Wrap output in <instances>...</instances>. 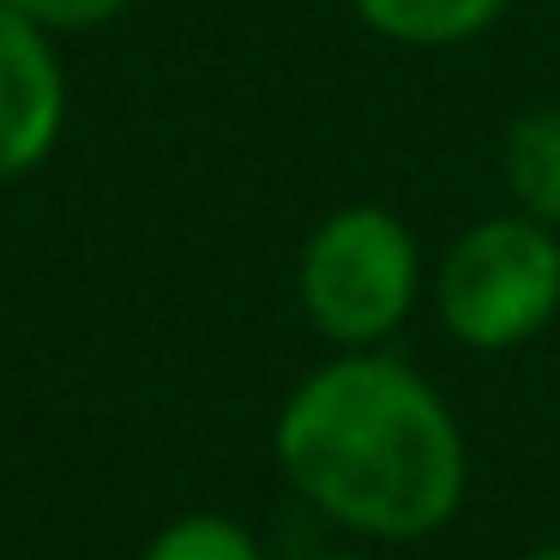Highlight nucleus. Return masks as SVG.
Wrapping results in <instances>:
<instances>
[{
	"mask_svg": "<svg viewBox=\"0 0 560 560\" xmlns=\"http://www.w3.org/2000/svg\"><path fill=\"white\" fill-rule=\"evenodd\" d=\"M500 175L524 218L560 230V109H524L500 139Z\"/></svg>",
	"mask_w": 560,
	"mask_h": 560,
	"instance_id": "423d86ee",
	"label": "nucleus"
},
{
	"mask_svg": "<svg viewBox=\"0 0 560 560\" xmlns=\"http://www.w3.org/2000/svg\"><path fill=\"white\" fill-rule=\"evenodd\" d=\"M67 133V73L55 37L0 0V182H25Z\"/></svg>",
	"mask_w": 560,
	"mask_h": 560,
	"instance_id": "20e7f679",
	"label": "nucleus"
},
{
	"mask_svg": "<svg viewBox=\"0 0 560 560\" xmlns=\"http://www.w3.org/2000/svg\"><path fill=\"white\" fill-rule=\"evenodd\" d=\"M434 314L482 355L542 338L560 314V230L524 211L464 230L434 271Z\"/></svg>",
	"mask_w": 560,
	"mask_h": 560,
	"instance_id": "7ed1b4c3",
	"label": "nucleus"
},
{
	"mask_svg": "<svg viewBox=\"0 0 560 560\" xmlns=\"http://www.w3.org/2000/svg\"><path fill=\"white\" fill-rule=\"evenodd\" d=\"M518 560H560V542H536V548H524Z\"/></svg>",
	"mask_w": 560,
	"mask_h": 560,
	"instance_id": "1a4fd4ad",
	"label": "nucleus"
},
{
	"mask_svg": "<svg viewBox=\"0 0 560 560\" xmlns=\"http://www.w3.org/2000/svg\"><path fill=\"white\" fill-rule=\"evenodd\" d=\"M307 560H368V555H350V548H331V555H307Z\"/></svg>",
	"mask_w": 560,
	"mask_h": 560,
	"instance_id": "9d476101",
	"label": "nucleus"
},
{
	"mask_svg": "<svg viewBox=\"0 0 560 560\" xmlns=\"http://www.w3.org/2000/svg\"><path fill=\"white\" fill-rule=\"evenodd\" d=\"M139 560H266V548L247 524L223 518V512H187V518L163 524Z\"/></svg>",
	"mask_w": 560,
	"mask_h": 560,
	"instance_id": "0eeeda50",
	"label": "nucleus"
},
{
	"mask_svg": "<svg viewBox=\"0 0 560 560\" xmlns=\"http://www.w3.org/2000/svg\"><path fill=\"white\" fill-rule=\"evenodd\" d=\"M374 37L404 49H458L500 25L512 0H350Z\"/></svg>",
	"mask_w": 560,
	"mask_h": 560,
	"instance_id": "39448f33",
	"label": "nucleus"
},
{
	"mask_svg": "<svg viewBox=\"0 0 560 560\" xmlns=\"http://www.w3.org/2000/svg\"><path fill=\"white\" fill-rule=\"evenodd\" d=\"M302 314L331 350H380L422 295V254L398 211L343 206L302 242L295 259Z\"/></svg>",
	"mask_w": 560,
	"mask_h": 560,
	"instance_id": "f03ea898",
	"label": "nucleus"
},
{
	"mask_svg": "<svg viewBox=\"0 0 560 560\" xmlns=\"http://www.w3.org/2000/svg\"><path fill=\"white\" fill-rule=\"evenodd\" d=\"M19 19H31L49 37H79V31H103L133 7V0H7Z\"/></svg>",
	"mask_w": 560,
	"mask_h": 560,
	"instance_id": "6e6552de",
	"label": "nucleus"
},
{
	"mask_svg": "<svg viewBox=\"0 0 560 560\" xmlns=\"http://www.w3.org/2000/svg\"><path fill=\"white\" fill-rule=\"evenodd\" d=\"M271 452L290 488L362 542H422L470 494V440L452 404L386 350H338L283 398Z\"/></svg>",
	"mask_w": 560,
	"mask_h": 560,
	"instance_id": "f257e3e1",
	"label": "nucleus"
}]
</instances>
